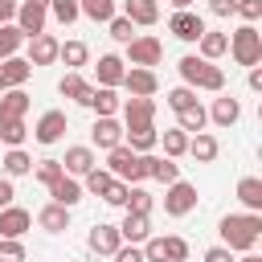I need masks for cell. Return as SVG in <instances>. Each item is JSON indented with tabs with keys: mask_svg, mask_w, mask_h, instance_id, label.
<instances>
[{
	"mask_svg": "<svg viewBox=\"0 0 262 262\" xmlns=\"http://www.w3.org/2000/svg\"><path fill=\"white\" fill-rule=\"evenodd\" d=\"M217 233H221V246L225 250L250 254L258 246V237H262V213H225L221 225H217Z\"/></svg>",
	"mask_w": 262,
	"mask_h": 262,
	"instance_id": "6da1fadb",
	"label": "cell"
},
{
	"mask_svg": "<svg viewBox=\"0 0 262 262\" xmlns=\"http://www.w3.org/2000/svg\"><path fill=\"white\" fill-rule=\"evenodd\" d=\"M176 70H180V78H184L188 90H209V94H221L225 90V70L217 61H205L196 53H184L176 61Z\"/></svg>",
	"mask_w": 262,
	"mask_h": 262,
	"instance_id": "7a4b0ae2",
	"label": "cell"
},
{
	"mask_svg": "<svg viewBox=\"0 0 262 262\" xmlns=\"http://www.w3.org/2000/svg\"><path fill=\"white\" fill-rule=\"evenodd\" d=\"M115 180H123V184H139V180H147V168H143V156H135L127 143H119V147H111L106 151V164H102Z\"/></svg>",
	"mask_w": 262,
	"mask_h": 262,
	"instance_id": "3957f363",
	"label": "cell"
},
{
	"mask_svg": "<svg viewBox=\"0 0 262 262\" xmlns=\"http://www.w3.org/2000/svg\"><path fill=\"white\" fill-rule=\"evenodd\" d=\"M237 66H258L262 61V33L254 29V25H237L233 33H229V49H225Z\"/></svg>",
	"mask_w": 262,
	"mask_h": 262,
	"instance_id": "277c9868",
	"label": "cell"
},
{
	"mask_svg": "<svg viewBox=\"0 0 262 262\" xmlns=\"http://www.w3.org/2000/svg\"><path fill=\"white\" fill-rule=\"evenodd\" d=\"M164 61V41L151 37V33H139L135 41H127V66H139V70H156Z\"/></svg>",
	"mask_w": 262,
	"mask_h": 262,
	"instance_id": "5b68a950",
	"label": "cell"
},
{
	"mask_svg": "<svg viewBox=\"0 0 262 262\" xmlns=\"http://www.w3.org/2000/svg\"><path fill=\"white\" fill-rule=\"evenodd\" d=\"M192 209H196V184L172 180V184L164 188V213H168V217H188Z\"/></svg>",
	"mask_w": 262,
	"mask_h": 262,
	"instance_id": "8992f818",
	"label": "cell"
},
{
	"mask_svg": "<svg viewBox=\"0 0 262 262\" xmlns=\"http://www.w3.org/2000/svg\"><path fill=\"white\" fill-rule=\"evenodd\" d=\"M45 20H49V8H41V4H33V0H20L16 4V29L25 33V41H33V37H41L45 33Z\"/></svg>",
	"mask_w": 262,
	"mask_h": 262,
	"instance_id": "52a82bcc",
	"label": "cell"
},
{
	"mask_svg": "<svg viewBox=\"0 0 262 262\" xmlns=\"http://www.w3.org/2000/svg\"><path fill=\"white\" fill-rule=\"evenodd\" d=\"M70 131V119H66V111H45L41 119H37V127H33V139L41 143V147H53L61 135Z\"/></svg>",
	"mask_w": 262,
	"mask_h": 262,
	"instance_id": "ba28073f",
	"label": "cell"
},
{
	"mask_svg": "<svg viewBox=\"0 0 262 262\" xmlns=\"http://www.w3.org/2000/svg\"><path fill=\"white\" fill-rule=\"evenodd\" d=\"M168 33H172L176 41L196 45V41H201V33H205V20H201L192 8H184V12H172V16H168Z\"/></svg>",
	"mask_w": 262,
	"mask_h": 262,
	"instance_id": "9c48e42d",
	"label": "cell"
},
{
	"mask_svg": "<svg viewBox=\"0 0 262 262\" xmlns=\"http://www.w3.org/2000/svg\"><path fill=\"white\" fill-rule=\"evenodd\" d=\"M123 90H127L131 98H151V94L160 90V78H156V70L127 66V74H123Z\"/></svg>",
	"mask_w": 262,
	"mask_h": 262,
	"instance_id": "30bf717a",
	"label": "cell"
},
{
	"mask_svg": "<svg viewBox=\"0 0 262 262\" xmlns=\"http://www.w3.org/2000/svg\"><path fill=\"white\" fill-rule=\"evenodd\" d=\"M33 229V213L29 209H20V205H4L0 209V237H25Z\"/></svg>",
	"mask_w": 262,
	"mask_h": 262,
	"instance_id": "8fae6325",
	"label": "cell"
},
{
	"mask_svg": "<svg viewBox=\"0 0 262 262\" xmlns=\"http://www.w3.org/2000/svg\"><path fill=\"white\" fill-rule=\"evenodd\" d=\"M119 111H123V131L127 127H151L156 123V98H127Z\"/></svg>",
	"mask_w": 262,
	"mask_h": 262,
	"instance_id": "7c38bea8",
	"label": "cell"
},
{
	"mask_svg": "<svg viewBox=\"0 0 262 262\" xmlns=\"http://www.w3.org/2000/svg\"><path fill=\"white\" fill-rule=\"evenodd\" d=\"M90 168H98V156H94L90 143H74V147H66V160H61V172H66V176H86Z\"/></svg>",
	"mask_w": 262,
	"mask_h": 262,
	"instance_id": "4fadbf2b",
	"label": "cell"
},
{
	"mask_svg": "<svg viewBox=\"0 0 262 262\" xmlns=\"http://www.w3.org/2000/svg\"><path fill=\"white\" fill-rule=\"evenodd\" d=\"M57 94H61V98H74L78 106H90L94 86L82 78V70H66V74H61V82H57Z\"/></svg>",
	"mask_w": 262,
	"mask_h": 262,
	"instance_id": "5bb4252c",
	"label": "cell"
},
{
	"mask_svg": "<svg viewBox=\"0 0 262 262\" xmlns=\"http://www.w3.org/2000/svg\"><path fill=\"white\" fill-rule=\"evenodd\" d=\"M82 196H86V192H82V180H78V176H66V172H61V176L49 184V201L61 205V209H74Z\"/></svg>",
	"mask_w": 262,
	"mask_h": 262,
	"instance_id": "9a60e30c",
	"label": "cell"
},
{
	"mask_svg": "<svg viewBox=\"0 0 262 262\" xmlns=\"http://www.w3.org/2000/svg\"><path fill=\"white\" fill-rule=\"evenodd\" d=\"M57 49H61V41H57L53 33H41V37L29 41V57H25V61H29L33 70H37V66H53V61H57Z\"/></svg>",
	"mask_w": 262,
	"mask_h": 262,
	"instance_id": "2e32d148",
	"label": "cell"
},
{
	"mask_svg": "<svg viewBox=\"0 0 262 262\" xmlns=\"http://www.w3.org/2000/svg\"><path fill=\"white\" fill-rule=\"evenodd\" d=\"M123 74H127V61H123L119 53H102L98 66H94V78H98V86H106V90L123 86Z\"/></svg>",
	"mask_w": 262,
	"mask_h": 262,
	"instance_id": "e0dca14e",
	"label": "cell"
},
{
	"mask_svg": "<svg viewBox=\"0 0 262 262\" xmlns=\"http://www.w3.org/2000/svg\"><path fill=\"white\" fill-rule=\"evenodd\" d=\"M119 143H123V123H119V119H94V127H90V147L111 151V147H119Z\"/></svg>",
	"mask_w": 262,
	"mask_h": 262,
	"instance_id": "ac0fdd59",
	"label": "cell"
},
{
	"mask_svg": "<svg viewBox=\"0 0 262 262\" xmlns=\"http://www.w3.org/2000/svg\"><path fill=\"white\" fill-rule=\"evenodd\" d=\"M119 237H123V246H143V242L151 237V217L127 213V217L119 221Z\"/></svg>",
	"mask_w": 262,
	"mask_h": 262,
	"instance_id": "d6986e66",
	"label": "cell"
},
{
	"mask_svg": "<svg viewBox=\"0 0 262 262\" xmlns=\"http://www.w3.org/2000/svg\"><path fill=\"white\" fill-rule=\"evenodd\" d=\"M29 78H33V66H29V61H25L20 53H16V57H4V61H0V86H4V90H20V86H25Z\"/></svg>",
	"mask_w": 262,
	"mask_h": 262,
	"instance_id": "ffe728a7",
	"label": "cell"
},
{
	"mask_svg": "<svg viewBox=\"0 0 262 262\" xmlns=\"http://www.w3.org/2000/svg\"><path fill=\"white\" fill-rule=\"evenodd\" d=\"M86 246L94 250V254H115L119 246H123V237H119V225H106V221H98L94 229H90V237H86Z\"/></svg>",
	"mask_w": 262,
	"mask_h": 262,
	"instance_id": "44dd1931",
	"label": "cell"
},
{
	"mask_svg": "<svg viewBox=\"0 0 262 262\" xmlns=\"http://www.w3.org/2000/svg\"><path fill=\"white\" fill-rule=\"evenodd\" d=\"M205 115H209V123H217V127H233V123L242 119V102H237L233 94H221V98H213V106H209Z\"/></svg>",
	"mask_w": 262,
	"mask_h": 262,
	"instance_id": "7402d4cb",
	"label": "cell"
},
{
	"mask_svg": "<svg viewBox=\"0 0 262 262\" xmlns=\"http://www.w3.org/2000/svg\"><path fill=\"white\" fill-rule=\"evenodd\" d=\"M217 151H221V143H217L213 131H196V135H188V151H184V156H192L196 164H213Z\"/></svg>",
	"mask_w": 262,
	"mask_h": 262,
	"instance_id": "603a6c76",
	"label": "cell"
},
{
	"mask_svg": "<svg viewBox=\"0 0 262 262\" xmlns=\"http://www.w3.org/2000/svg\"><path fill=\"white\" fill-rule=\"evenodd\" d=\"M143 168H147V176H151V180H160L164 188H168L172 180H180V164H176V160H168V156H151V151H147V156H143Z\"/></svg>",
	"mask_w": 262,
	"mask_h": 262,
	"instance_id": "cb8c5ba5",
	"label": "cell"
},
{
	"mask_svg": "<svg viewBox=\"0 0 262 262\" xmlns=\"http://www.w3.org/2000/svg\"><path fill=\"white\" fill-rule=\"evenodd\" d=\"M29 106H33V98L25 94V86H20V90H4V94H0V123H8V119H25Z\"/></svg>",
	"mask_w": 262,
	"mask_h": 262,
	"instance_id": "d4e9b609",
	"label": "cell"
},
{
	"mask_svg": "<svg viewBox=\"0 0 262 262\" xmlns=\"http://www.w3.org/2000/svg\"><path fill=\"white\" fill-rule=\"evenodd\" d=\"M123 16L131 25H156L160 20V0H123Z\"/></svg>",
	"mask_w": 262,
	"mask_h": 262,
	"instance_id": "484cf974",
	"label": "cell"
},
{
	"mask_svg": "<svg viewBox=\"0 0 262 262\" xmlns=\"http://www.w3.org/2000/svg\"><path fill=\"white\" fill-rule=\"evenodd\" d=\"M123 143H127L135 156H147V151L160 143V131H156V123H151V127H127V131H123Z\"/></svg>",
	"mask_w": 262,
	"mask_h": 262,
	"instance_id": "4316f807",
	"label": "cell"
},
{
	"mask_svg": "<svg viewBox=\"0 0 262 262\" xmlns=\"http://www.w3.org/2000/svg\"><path fill=\"white\" fill-rule=\"evenodd\" d=\"M225 49H229V33H213V29H205L201 41H196V57H205V61L225 57Z\"/></svg>",
	"mask_w": 262,
	"mask_h": 262,
	"instance_id": "83f0119b",
	"label": "cell"
},
{
	"mask_svg": "<svg viewBox=\"0 0 262 262\" xmlns=\"http://www.w3.org/2000/svg\"><path fill=\"white\" fill-rule=\"evenodd\" d=\"M0 168H4L8 180H16V176H33V156H29L25 147H8L4 160H0Z\"/></svg>",
	"mask_w": 262,
	"mask_h": 262,
	"instance_id": "f1b7e54d",
	"label": "cell"
},
{
	"mask_svg": "<svg viewBox=\"0 0 262 262\" xmlns=\"http://www.w3.org/2000/svg\"><path fill=\"white\" fill-rule=\"evenodd\" d=\"M37 225L45 229V233H66L70 229V209H61V205H41V213H37Z\"/></svg>",
	"mask_w": 262,
	"mask_h": 262,
	"instance_id": "f546056e",
	"label": "cell"
},
{
	"mask_svg": "<svg viewBox=\"0 0 262 262\" xmlns=\"http://www.w3.org/2000/svg\"><path fill=\"white\" fill-rule=\"evenodd\" d=\"M119 106H123V98H119L115 90L94 86V94H90V111H94L98 119H115V115H119Z\"/></svg>",
	"mask_w": 262,
	"mask_h": 262,
	"instance_id": "4dcf8cb0",
	"label": "cell"
},
{
	"mask_svg": "<svg viewBox=\"0 0 262 262\" xmlns=\"http://www.w3.org/2000/svg\"><path fill=\"white\" fill-rule=\"evenodd\" d=\"M237 201L246 205V213H262V180L258 176H242L237 180Z\"/></svg>",
	"mask_w": 262,
	"mask_h": 262,
	"instance_id": "1f68e13d",
	"label": "cell"
},
{
	"mask_svg": "<svg viewBox=\"0 0 262 262\" xmlns=\"http://www.w3.org/2000/svg\"><path fill=\"white\" fill-rule=\"evenodd\" d=\"M176 127H180L184 135H196V131H205V127H209V115H205V106H201V102H192L188 111H180V115H176Z\"/></svg>",
	"mask_w": 262,
	"mask_h": 262,
	"instance_id": "d6a6232c",
	"label": "cell"
},
{
	"mask_svg": "<svg viewBox=\"0 0 262 262\" xmlns=\"http://www.w3.org/2000/svg\"><path fill=\"white\" fill-rule=\"evenodd\" d=\"M156 147H164L168 160H180V156L188 151V135H184L180 127H168V131H160V143H156Z\"/></svg>",
	"mask_w": 262,
	"mask_h": 262,
	"instance_id": "836d02e7",
	"label": "cell"
},
{
	"mask_svg": "<svg viewBox=\"0 0 262 262\" xmlns=\"http://www.w3.org/2000/svg\"><path fill=\"white\" fill-rule=\"evenodd\" d=\"M57 61H66L70 70H82V66L90 61V49H86V41H61V49H57Z\"/></svg>",
	"mask_w": 262,
	"mask_h": 262,
	"instance_id": "e575fe53",
	"label": "cell"
},
{
	"mask_svg": "<svg viewBox=\"0 0 262 262\" xmlns=\"http://www.w3.org/2000/svg\"><path fill=\"white\" fill-rule=\"evenodd\" d=\"M78 12L86 20H94V25H106L115 16V0H78Z\"/></svg>",
	"mask_w": 262,
	"mask_h": 262,
	"instance_id": "d590c367",
	"label": "cell"
},
{
	"mask_svg": "<svg viewBox=\"0 0 262 262\" xmlns=\"http://www.w3.org/2000/svg\"><path fill=\"white\" fill-rule=\"evenodd\" d=\"M20 45H25V33H20L16 25H0V61H4V57H16Z\"/></svg>",
	"mask_w": 262,
	"mask_h": 262,
	"instance_id": "8d00e7d4",
	"label": "cell"
},
{
	"mask_svg": "<svg viewBox=\"0 0 262 262\" xmlns=\"http://www.w3.org/2000/svg\"><path fill=\"white\" fill-rule=\"evenodd\" d=\"M111 180H115V176H111L106 168H90V172L82 176V192H90V196H102V192L111 188Z\"/></svg>",
	"mask_w": 262,
	"mask_h": 262,
	"instance_id": "74e56055",
	"label": "cell"
},
{
	"mask_svg": "<svg viewBox=\"0 0 262 262\" xmlns=\"http://www.w3.org/2000/svg\"><path fill=\"white\" fill-rule=\"evenodd\" d=\"M151 205H156V201H151V192H147V188H139V184H131V188H127V205H123L127 213H143V217H151Z\"/></svg>",
	"mask_w": 262,
	"mask_h": 262,
	"instance_id": "f35d334b",
	"label": "cell"
},
{
	"mask_svg": "<svg viewBox=\"0 0 262 262\" xmlns=\"http://www.w3.org/2000/svg\"><path fill=\"white\" fill-rule=\"evenodd\" d=\"M25 139H29L25 119H8V123H0V143H8V147H25Z\"/></svg>",
	"mask_w": 262,
	"mask_h": 262,
	"instance_id": "ab89813d",
	"label": "cell"
},
{
	"mask_svg": "<svg viewBox=\"0 0 262 262\" xmlns=\"http://www.w3.org/2000/svg\"><path fill=\"white\" fill-rule=\"evenodd\" d=\"M49 16L57 25H74L82 12H78V0H49Z\"/></svg>",
	"mask_w": 262,
	"mask_h": 262,
	"instance_id": "60d3db41",
	"label": "cell"
},
{
	"mask_svg": "<svg viewBox=\"0 0 262 262\" xmlns=\"http://www.w3.org/2000/svg\"><path fill=\"white\" fill-rule=\"evenodd\" d=\"M106 29H111V41H119V45H127V41H135V25H131L127 16H119V12H115V16L106 20Z\"/></svg>",
	"mask_w": 262,
	"mask_h": 262,
	"instance_id": "b9f144b4",
	"label": "cell"
},
{
	"mask_svg": "<svg viewBox=\"0 0 262 262\" xmlns=\"http://www.w3.org/2000/svg\"><path fill=\"white\" fill-rule=\"evenodd\" d=\"M164 102H168V106L180 115V111H188V106L196 102V90H188V86H176V90H168V94H164Z\"/></svg>",
	"mask_w": 262,
	"mask_h": 262,
	"instance_id": "7bdbcfd3",
	"label": "cell"
},
{
	"mask_svg": "<svg viewBox=\"0 0 262 262\" xmlns=\"http://www.w3.org/2000/svg\"><path fill=\"white\" fill-rule=\"evenodd\" d=\"M33 176H37V180L49 188V184L61 176V160H37V164H33Z\"/></svg>",
	"mask_w": 262,
	"mask_h": 262,
	"instance_id": "ee69618b",
	"label": "cell"
},
{
	"mask_svg": "<svg viewBox=\"0 0 262 262\" xmlns=\"http://www.w3.org/2000/svg\"><path fill=\"white\" fill-rule=\"evenodd\" d=\"M164 242V262H188V242L184 237H160Z\"/></svg>",
	"mask_w": 262,
	"mask_h": 262,
	"instance_id": "f6af8a7d",
	"label": "cell"
},
{
	"mask_svg": "<svg viewBox=\"0 0 262 262\" xmlns=\"http://www.w3.org/2000/svg\"><path fill=\"white\" fill-rule=\"evenodd\" d=\"M0 262H25V242L0 237Z\"/></svg>",
	"mask_w": 262,
	"mask_h": 262,
	"instance_id": "bcb514c9",
	"label": "cell"
},
{
	"mask_svg": "<svg viewBox=\"0 0 262 262\" xmlns=\"http://www.w3.org/2000/svg\"><path fill=\"white\" fill-rule=\"evenodd\" d=\"M127 188H131V184H123V180H111V188L102 192V201H106L111 209H123V205H127Z\"/></svg>",
	"mask_w": 262,
	"mask_h": 262,
	"instance_id": "7dc6e473",
	"label": "cell"
},
{
	"mask_svg": "<svg viewBox=\"0 0 262 262\" xmlns=\"http://www.w3.org/2000/svg\"><path fill=\"white\" fill-rule=\"evenodd\" d=\"M233 16H242L246 25L262 20V0H237V12H233Z\"/></svg>",
	"mask_w": 262,
	"mask_h": 262,
	"instance_id": "c3c4849f",
	"label": "cell"
},
{
	"mask_svg": "<svg viewBox=\"0 0 262 262\" xmlns=\"http://www.w3.org/2000/svg\"><path fill=\"white\" fill-rule=\"evenodd\" d=\"M111 258H115V262H143V250H139V246H119Z\"/></svg>",
	"mask_w": 262,
	"mask_h": 262,
	"instance_id": "681fc988",
	"label": "cell"
},
{
	"mask_svg": "<svg viewBox=\"0 0 262 262\" xmlns=\"http://www.w3.org/2000/svg\"><path fill=\"white\" fill-rule=\"evenodd\" d=\"M209 12L213 16H233L237 12V0H209Z\"/></svg>",
	"mask_w": 262,
	"mask_h": 262,
	"instance_id": "f907efd6",
	"label": "cell"
},
{
	"mask_svg": "<svg viewBox=\"0 0 262 262\" xmlns=\"http://www.w3.org/2000/svg\"><path fill=\"white\" fill-rule=\"evenodd\" d=\"M205 262H233V250H225V246H209V250H205Z\"/></svg>",
	"mask_w": 262,
	"mask_h": 262,
	"instance_id": "816d5d0a",
	"label": "cell"
},
{
	"mask_svg": "<svg viewBox=\"0 0 262 262\" xmlns=\"http://www.w3.org/2000/svg\"><path fill=\"white\" fill-rule=\"evenodd\" d=\"M16 4L20 0H0V25H12L16 20Z\"/></svg>",
	"mask_w": 262,
	"mask_h": 262,
	"instance_id": "f5cc1de1",
	"label": "cell"
},
{
	"mask_svg": "<svg viewBox=\"0 0 262 262\" xmlns=\"http://www.w3.org/2000/svg\"><path fill=\"white\" fill-rule=\"evenodd\" d=\"M12 201H16V188H12V180L4 176V180H0V209H4V205H12Z\"/></svg>",
	"mask_w": 262,
	"mask_h": 262,
	"instance_id": "db71d44e",
	"label": "cell"
},
{
	"mask_svg": "<svg viewBox=\"0 0 262 262\" xmlns=\"http://www.w3.org/2000/svg\"><path fill=\"white\" fill-rule=\"evenodd\" d=\"M250 90H262V70L250 66Z\"/></svg>",
	"mask_w": 262,
	"mask_h": 262,
	"instance_id": "11a10c76",
	"label": "cell"
},
{
	"mask_svg": "<svg viewBox=\"0 0 262 262\" xmlns=\"http://www.w3.org/2000/svg\"><path fill=\"white\" fill-rule=\"evenodd\" d=\"M168 4H172L176 12H184V8H192V0H168Z\"/></svg>",
	"mask_w": 262,
	"mask_h": 262,
	"instance_id": "9f6ffc18",
	"label": "cell"
},
{
	"mask_svg": "<svg viewBox=\"0 0 262 262\" xmlns=\"http://www.w3.org/2000/svg\"><path fill=\"white\" fill-rule=\"evenodd\" d=\"M233 262H262V258H258V254L250 250V254H242V258H233Z\"/></svg>",
	"mask_w": 262,
	"mask_h": 262,
	"instance_id": "6f0895ef",
	"label": "cell"
},
{
	"mask_svg": "<svg viewBox=\"0 0 262 262\" xmlns=\"http://www.w3.org/2000/svg\"><path fill=\"white\" fill-rule=\"evenodd\" d=\"M0 94H4V86H0Z\"/></svg>",
	"mask_w": 262,
	"mask_h": 262,
	"instance_id": "680465c9",
	"label": "cell"
}]
</instances>
